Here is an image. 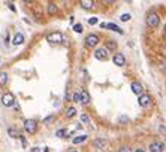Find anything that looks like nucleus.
I'll return each instance as SVG.
<instances>
[{
    "label": "nucleus",
    "instance_id": "10",
    "mask_svg": "<svg viewBox=\"0 0 166 152\" xmlns=\"http://www.w3.org/2000/svg\"><path fill=\"white\" fill-rule=\"evenodd\" d=\"M79 5H81L82 9L90 11V9L94 8V0H79Z\"/></svg>",
    "mask_w": 166,
    "mask_h": 152
},
{
    "label": "nucleus",
    "instance_id": "6",
    "mask_svg": "<svg viewBox=\"0 0 166 152\" xmlns=\"http://www.w3.org/2000/svg\"><path fill=\"white\" fill-rule=\"evenodd\" d=\"M112 63L115 64V66H118V67H123L124 64H126V57H124L121 52H118V54H115V55H114Z\"/></svg>",
    "mask_w": 166,
    "mask_h": 152
},
{
    "label": "nucleus",
    "instance_id": "11",
    "mask_svg": "<svg viewBox=\"0 0 166 152\" xmlns=\"http://www.w3.org/2000/svg\"><path fill=\"white\" fill-rule=\"evenodd\" d=\"M130 88H132V91L135 93V94H138V96H141L142 94V83L141 82H132V85H130Z\"/></svg>",
    "mask_w": 166,
    "mask_h": 152
},
{
    "label": "nucleus",
    "instance_id": "21",
    "mask_svg": "<svg viewBox=\"0 0 166 152\" xmlns=\"http://www.w3.org/2000/svg\"><path fill=\"white\" fill-rule=\"evenodd\" d=\"M84 140H87V136H78V137L74 139V145H79V143H82Z\"/></svg>",
    "mask_w": 166,
    "mask_h": 152
},
{
    "label": "nucleus",
    "instance_id": "32",
    "mask_svg": "<svg viewBox=\"0 0 166 152\" xmlns=\"http://www.w3.org/2000/svg\"><path fill=\"white\" fill-rule=\"evenodd\" d=\"M135 152H145V151H144V149H136Z\"/></svg>",
    "mask_w": 166,
    "mask_h": 152
},
{
    "label": "nucleus",
    "instance_id": "13",
    "mask_svg": "<svg viewBox=\"0 0 166 152\" xmlns=\"http://www.w3.org/2000/svg\"><path fill=\"white\" fill-rule=\"evenodd\" d=\"M12 43H14V45H21V43H24V34H22V33H17L14 36Z\"/></svg>",
    "mask_w": 166,
    "mask_h": 152
},
{
    "label": "nucleus",
    "instance_id": "5",
    "mask_svg": "<svg viewBox=\"0 0 166 152\" xmlns=\"http://www.w3.org/2000/svg\"><path fill=\"white\" fill-rule=\"evenodd\" d=\"M108 55H109V52H108V49L105 46L103 48H97L96 51H94V57H96L97 60H100V61L108 60Z\"/></svg>",
    "mask_w": 166,
    "mask_h": 152
},
{
    "label": "nucleus",
    "instance_id": "37",
    "mask_svg": "<svg viewBox=\"0 0 166 152\" xmlns=\"http://www.w3.org/2000/svg\"><path fill=\"white\" fill-rule=\"evenodd\" d=\"M165 48H166V45H165Z\"/></svg>",
    "mask_w": 166,
    "mask_h": 152
},
{
    "label": "nucleus",
    "instance_id": "35",
    "mask_svg": "<svg viewBox=\"0 0 166 152\" xmlns=\"http://www.w3.org/2000/svg\"><path fill=\"white\" fill-rule=\"evenodd\" d=\"M126 2H129V3H130V2H132V0H126Z\"/></svg>",
    "mask_w": 166,
    "mask_h": 152
},
{
    "label": "nucleus",
    "instance_id": "7",
    "mask_svg": "<svg viewBox=\"0 0 166 152\" xmlns=\"http://www.w3.org/2000/svg\"><path fill=\"white\" fill-rule=\"evenodd\" d=\"M138 103L141 107H148L151 104V97L148 94H141L139 98H138Z\"/></svg>",
    "mask_w": 166,
    "mask_h": 152
},
{
    "label": "nucleus",
    "instance_id": "8",
    "mask_svg": "<svg viewBox=\"0 0 166 152\" xmlns=\"http://www.w3.org/2000/svg\"><path fill=\"white\" fill-rule=\"evenodd\" d=\"M48 39L51 43H61L63 42V34L60 33V31H56V33H51V34H48Z\"/></svg>",
    "mask_w": 166,
    "mask_h": 152
},
{
    "label": "nucleus",
    "instance_id": "20",
    "mask_svg": "<svg viewBox=\"0 0 166 152\" xmlns=\"http://www.w3.org/2000/svg\"><path fill=\"white\" fill-rule=\"evenodd\" d=\"M75 115H77V109H75V107H69V109L66 111V116L67 118H72Z\"/></svg>",
    "mask_w": 166,
    "mask_h": 152
},
{
    "label": "nucleus",
    "instance_id": "18",
    "mask_svg": "<svg viewBox=\"0 0 166 152\" xmlns=\"http://www.w3.org/2000/svg\"><path fill=\"white\" fill-rule=\"evenodd\" d=\"M108 51H115L117 49V43L114 42V40H108L106 42V46H105Z\"/></svg>",
    "mask_w": 166,
    "mask_h": 152
},
{
    "label": "nucleus",
    "instance_id": "12",
    "mask_svg": "<svg viewBox=\"0 0 166 152\" xmlns=\"http://www.w3.org/2000/svg\"><path fill=\"white\" fill-rule=\"evenodd\" d=\"M93 145L96 146L97 149H103V148H106V146H108V142H106L105 139H96V140L93 142Z\"/></svg>",
    "mask_w": 166,
    "mask_h": 152
},
{
    "label": "nucleus",
    "instance_id": "3",
    "mask_svg": "<svg viewBox=\"0 0 166 152\" xmlns=\"http://www.w3.org/2000/svg\"><path fill=\"white\" fill-rule=\"evenodd\" d=\"M24 130L29 133V134H33L36 130H38V124L35 119H26L24 121Z\"/></svg>",
    "mask_w": 166,
    "mask_h": 152
},
{
    "label": "nucleus",
    "instance_id": "4",
    "mask_svg": "<svg viewBox=\"0 0 166 152\" xmlns=\"http://www.w3.org/2000/svg\"><path fill=\"white\" fill-rule=\"evenodd\" d=\"M99 43V36L97 34H88L85 37V46L87 48H94Z\"/></svg>",
    "mask_w": 166,
    "mask_h": 152
},
{
    "label": "nucleus",
    "instance_id": "25",
    "mask_svg": "<svg viewBox=\"0 0 166 152\" xmlns=\"http://www.w3.org/2000/svg\"><path fill=\"white\" fill-rule=\"evenodd\" d=\"M130 18H132V15H130V14H123V15L120 16V19H121V21H130Z\"/></svg>",
    "mask_w": 166,
    "mask_h": 152
},
{
    "label": "nucleus",
    "instance_id": "17",
    "mask_svg": "<svg viewBox=\"0 0 166 152\" xmlns=\"http://www.w3.org/2000/svg\"><path fill=\"white\" fill-rule=\"evenodd\" d=\"M8 134L11 136V137H14V139H18V137H22L18 131H17V130L15 128H8Z\"/></svg>",
    "mask_w": 166,
    "mask_h": 152
},
{
    "label": "nucleus",
    "instance_id": "29",
    "mask_svg": "<svg viewBox=\"0 0 166 152\" xmlns=\"http://www.w3.org/2000/svg\"><path fill=\"white\" fill-rule=\"evenodd\" d=\"M103 2H105L106 5H111V3H114V2H115V0H103Z\"/></svg>",
    "mask_w": 166,
    "mask_h": 152
},
{
    "label": "nucleus",
    "instance_id": "2",
    "mask_svg": "<svg viewBox=\"0 0 166 152\" xmlns=\"http://www.w3.org/2000/svg\"><path fill=\"white\" fill-rule=\"evenodd\" d=\"M2 104L6 106V107L15 106V97H14L11 93H5V94L2 96Z\"/></svg>",
    "mask_w": 166,
    "mask_h": 152
},
{
    "label": "nucleus",
    "instance_id": "27",
    "mask_svg": "<svg viewBox=\"0 0 166 152\" xmlns=\"http://www.w3.org/2000/svg\"><path fill=\"white\" fill-rule=\"evenodd\" d=\"M74 31H75V33H81V31H82V26H81V24H75V26H74Z\"/></svg>",
    "mask_w": 166,
    "mask_h": 152
},
{
    "label": "nucleus",
    "instance_id": "23",
    "mask_svg": "<svg viewBox=\"0 0 166 152\" xmlns=\"http://www.w3.org/2000/svg\"><path fill=\"white\" fill-rule=\"evenodd\" d=\"M118 152H132V148H130V146H126V145H124V146H121L120 149H118Z\"/></svg>",
    "mask_w": 166,
    "mask_h": 152
},
{
    "label": "nucleus",
    "instance_id": "16",
    "mask_svg": "<svg viewBox=\"0 0 166 152\" xmlns=\"http://www.w3.org/2000/svg\"><path fill=\"white\" fill-rule=\"evenodd\" d=\"M8 83V73L3 72V70H0V85L5 86Z\"/></svg>",
    "mask_w": 166,
    "mask_h": 152
},
{
    "label": "nucleus",
    "instance_id": "36",
    "mask_svg": "<svg viewBox=\"0 0 166 152\" xmlns=\"http://www.w3.org/2000/svg\"><path fill=\"white\" fill-rule=\"evenodd\" d=\"M70 152H77V151H70Z\"/></svg>",
    "mask_w": 166,
    "mask_h": 152
},
{
    "label": "nucleus",
    "instance_id": "26",
    "mask_svg": "<svg viewBox=\"0 0 166 152\" xmlns=\"http://www.w3.org/2000/svg\"><path fill=\"white\" fill-rule=\"evenodd\" d=\"M97 23H99V21H97V18H96V16H93V18H90V19H88V24H90V26H96Z\"/></svg>",
    "mask_w": 166,
    "mask_h": 152
},
{
    "label": "nucleus",
    "instance_id": "33",
    "mask_svg": "<svg viewBox=\"0 0 166 152\" xmlns=\"http://www.w3.org/2000/svg\"><path fill=\"white\" fill-rule=\"evenodd\" d=\"M24 2H27V3H32V2H33V0H24Z\"/></svg>",
    "mask_w": 166,
    "mask_h": 152
},
{
    "label": "nucleus",
    "instance_id": "15",
    "mask_svg": "<svg viewBox=\"0 0 166 152\" xmlns=\"http://www.w3.org/2000/svg\"><path fill=\"white\" fill-rule=\"evenodd\" d=\"M81 103L82 104H88L90 103V94L87 91H81Z\"/></svg>",
    "mask_w": 166,
    "mask_h": 152
},
{
    "label": "nucleus",
    "instance_id": "24",
    "mask_svg": "<svg viewBox=\"0 0 166 152\" xmlns=\"http://www.w3.org/2000/svg\"><path fill=\"white\" fill-rule=\"evenodd\" d=\"M67 133V130H64V128H61V130H58V131L56 133V136H58V137H64V134Z\"/></svg>",
    "mask_w": 166,
    "mask_h": 152
},
{
    "label": "nucleus",
    "instance_id": "14",
    "mask_svg": "<svg viewBox=\"0 0 166 152\" xmlns=\"http://www.w3.org/2000/svg\"><path fill=\"white\" fill-rule=\"evenodd\" d=\"M106 29H109V30H112V31H117V33L123 34V30L118 27L117 24H114V23H108V24H106Z\"/></svg>",
    "mask_w": 166,
    "mask_h": 152
},
{
    "label": "nucleus",
    "instance_id": "22",
    "mask_svg": "<svg viewBox=\"0 0 166 152\" xmlns=\"http://www.w3.org/2000/svg\"><path fill=\"white\" fill-rule=\"evenodd\" d=\"M72 100H74V101H77V103H81V91H77V93H74V96H72Z\"/></svg>",
    "mask_w": 166,
    "mask_h": 152
},
{
    "label": "nucleus",
    "instance_id": "30",
    "mask_svg": "<svg viewBox=\"0 0 166 152\" xmlns=\"http://www.w3.org/2000/svg\"><path fill=\"white\" fill-rule=\"evenodd\" d=\"M127 121H129V119H127L126 116H123V118H120V122H127Z\"/></svg>",
    "mask_w": 166,
    "mask_h": 152
},
{
    "label": "nucleus",
    "instance_id": "9",
    "mask_svg": "<svg viewBox=\"0 0 166 152\" xmlns=\"http://www.w3.org/2000/svg\"><path fill=\"white\" fill-rule=\"evenodd\" d=\"M165 149V145L162 142H153L150 145V152H163Z\"/></svg>",
    "mask_w": 166,
    "mask_h": 152
},
{
    "label": "nucleus",
    "instance_id": "34",
    "mask_svg": "<svg viewBox=\"0 0 166 152\" xmlns=\"http://www.w3.org/2000/svg\"><path fill=\"white\" fill-rule=\"evenodd\" d=\"M163 33L166 34V24H165V29H163Z\"/></svg>",
    "mask_w": 166,
    "mask_h": 152
},
{
    "label": "nucleus",
    "instance_id": "28",
    "mask_svg": "<svg viewBox=\"0 0 166 152\" xmlns=\"http://www.w3.org/2000/svg\"><path fill=\"white\" fill-rule=\"evenodd\" d=\"M81 122H82V124H88V122H90V118H88L87 115H81Z\"/></svg>",
    "mask_w": 166,
    "mask_h": 152
},
{
    "label": "nucleus",
    "instance_id": "1",
    "mask_svg": "<svg viewBox=\"0 0 166 152\" xmlns=\"http://www.w3.org/2000/svg\"><path fill=\"white\" fill-rule=\"evenodd\" d=\"M145 23H147V26L150 29L159 27V24H160V16H159V14L157 12H148L147 16H145Z\"/></svg>",
    "mask_w": 166,
    "mask_h": 152
},
{
    "label": "nucleus",
    "instance_id": "19",
    "mask_svg": "<svg viewBox=\"0 0 166 152\" xmlns=\"http://www.w3.org/2000/svg\"><path fill=\"white\" fill-rule=\"evenodd\" d=\"M57 12H58V8H57L54 3H50V5H48V14H50V15H56Z\"/></svg>",
    "mask_w": 166,
    "mask_h": 152
},
{
    "label": "nucleus",
    "instance_id": "31",
    "mask_svg": "<svg viewBox=\"0 0 166 152\" xmlns=\"http://www.w3.org/2000/svg\"><path fill=\"white\" fill-rule=\"evenodd\" d=\"M100 27L102 29H106V23H100Z\"/></svg>",
    "mask_w": 166,
    "mask_h": 152
}]
</instances>
